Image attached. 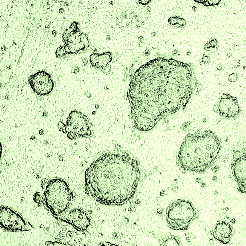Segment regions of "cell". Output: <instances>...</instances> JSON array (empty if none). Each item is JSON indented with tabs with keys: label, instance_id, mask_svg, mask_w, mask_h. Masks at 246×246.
I'll return each instance as SVG.
<instances>
[{
	"label": "cell",
	"instance_id": "obj_3",
	"mask_svg": "<svg viewBox=\"0 0 246 246\" xmlns=\"http://www.w3.org/2000/svg\"><path fill=\"white\" fill-rule=\"evenodd\" d=\"M221 151V142L213 132L188 133L179 149L176 162L184 171L203 173L217 161Z\"/></svg>",
	"mask_w": 246,
	"mask_h": 246
},
{
	"label": "cell",
	"instance_id": "obj_2",
	"mask_svg": "<svg viewBox=\"0 0 246 246\" xmlns=\"http://www.w3.org/2000/svg\"><path fill=\"white\" fill-rule=\"evenodd\" d=\"M119 151L101 156L85 173V192L104 205L126 204L135 194L140 180L137 160L132 155Z\"/></svg>",
	"mask_w": 246,
	"mask_h": 246
},
{
	"label": "cell",
	"instance_id": "obj_14",
	"mask_svg": "<svg viewBox=\"0 0 246 246\" xmlns=\"http://www.w3.org/2000/svg\"><path fill=\"white\" fill-rule=\"evenodd\" d=\"M158 241L161 246H177L181 245L179 238L170 232L165 234Z\"/></svg>",
	"mask_w": 246,
	"mask_h": 246
},
{
	"label": "cell",
	"instance_id": "obj_13",
	"mask_svg": "<svg viewBox=\"0 0 246 246\" xmlns=\"http://www.w3.org/2000/svg\"><path fill=\"white\" fill-rule=\"evenodd\" d=\"M112 59V53L110 52L100 54H93L89 57V61L91 65L101 70L105 73H108L110 69L109 63Z\"/></svg>",
	"mask_w": 246,
	"mask_h": 246
},
{
	"label": "cell",
	"instance_id": "obj_9",
	"mask_svg": "<svg viewBox=\"0 0 246 246\" xmlns=\"http://www.w3.org/2000/svg\"><path fill=\"white\" fill-rule=\"evenodd\" d=\"M246 155L237 152L234 155L231 163V169L238 191L245 193L246 189Z\"/></svg>",
	"mask_w": 246,
	"mask_h": 246
},
{
	"label": "cell",
	"instance_id": "obj_8",
	"mask_svg": "<svg viewBox=\"0 0 246 246\" xmlns=\"http://www.w3.org/2000/svg\"><path fill=\"white\" fill-rule=\"evenodd\" d=\"M28 81L33 91L40 96L50 94L54 88V83L51 76L43 70L38 71L30 75Z\"/></svg>",
	"mask_w": 246,
	"mask_h": 246
},
{
	"label": "cell",
	"instance_id": "obj_7",
	"mask_svg": "<svg viewBox=\"0 0 246 246\" xmlns=\"http://www.w3.org/2000/svg\"><path fill=\"white\" fill-rule=\"evenodd\" d=\"M0 225L3 230L12 232L28 231L32 228L20 215L5 206L0 207Z\"/></svg>",
	"mask_w": 246,
	"mask_h": 246
},
{
	"label": "cell",
	"instance_id": "obj_12",
	"mask_svg": "<svg viewBox=\"0 0 246 246\" xmlns=\"http://www.w3.org/2000/svg\"><path fill=\"white\" fill-rule=\"evenodd\" d=\"M233 233L232 226L228 222L222 221L216 223L212 233L216 239L223 244H227L230 241Z\"/></svg>",
	"mask_w": 246,
	"mask_h": 246
},
{
	"label": "cell",
	"instance_id": "obj_6",
	"mask_svg": "<svg viewBox=\"0 0 246 246\" xmlns=\"http://www.w3.org/2000/svg\"><path fill=\"white\" fill-rule=\"evenodd\" d=\"M63 130L70 139L91 137L93 134L91 124L87 117L82 112L71 111Z\"/></svg>",
	"mask_w": 246,
	"mask_h": 246
},
{
	"label": "cell",
	"instance_id": "obj_1",
	"mask_svg": "<svg viewBox=\"0 0 246 246\" xmlns=\"http://www.w3.org/2000/svg\"><path fill=\"white\" fill-rule=\"evenodd\" d=\"M191 74L182 64L158 60L136 72L127 97L134 127L146 132L184 107L191 94Z\"/></svg>",
	"mask_w": 246,
	"mask_h": 246
},
{
	"label": "cell",
	"instance_id": "obj_5",
	"mask_svg": "<svg viewBox=\"0 0 246 246\" xmlns=\"http://www.w3.org/2000/svg\"><path fill=\"white\" fill-rule=\"evenodd\" d=\"M198 216L192 203L184 199L173 201L166 210L167 225L176 231L187 230L189 224Z\"/></svg>",
	"mask_w": 246,
	"mask_h": 246
},
{
	"label": "cell",
	"instance_id": "obj_15",
	"mask_svg": "<svg viewBox=\"0 0 246 246\" xmlns=\"http://www.w3.org/2000/svg\"><path fill=\"white\" fill-rule=\"evenodd\" d=\"M191 124L190 121H188L183 123L181 127V129L183 131H187L188 130Z\"/></svg>",
	"mask_w": 246,
	"mask_h": 246
},
{
	"label": "cell",
	"instance_id": "obj_4",
	"mask_svg": "<svg viewBox=\"0 0 246 246\" xmlns=\"http://www.w3.org/2000/svg\"><path fill=\"white\" fill-rule=\"evenodd\" d=\"M42 192L35 194L34 199L42 204L56 218L65 213L71 203L73 195L66 183L62 180L54 178L42 184Z\"/></svg>",
	"mask_w": 246,
	"mask_h": 246
},
{
	"label": "cell",
	"instance_id": "obj_10",
	"mask_svg": "<svg viewBox=\"0 0 246 246\" xmlns=\"http://www.w3.org/2000/svg\"><path fill=\"white\" fill-rule=\"evenodd\" d=\"M71 225L77 230L84 231L86 230L91 224L88 216L83 210L74 208L66 212L59 219Z\"/></svg>",
	"mask_w": 246,
	"mask_h": 246
},
{
	"label": "cell",
	"instance_id": "obj_11",
	"mask_svg": "<svg viewBox=\"0 0 246 246\" xmlns=\"http://www.w3.org/2000/svg\"><path fill=\"white\" fill-rule=\"evenodd\" d=\"M218 109L221 116L228 118L235 117L239 111L236 98L227 94H223L221 96Z\"/></svg>",
	"mask_w": 246,
	"mask_h": 246
}]
</instances>
